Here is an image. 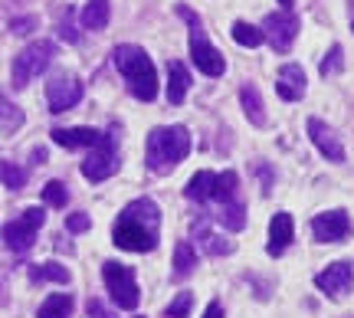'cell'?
<instances>
[{"label": "cell", "instance_id": "1", "mask_svg": "<svg viewBox=\"0 0 354 318\" xmlns=\"http://www.w3.org/2000/svg\"><path fill=\"white\" fill-rule=\"evenodd\" d=\"M161 236V210L151 197H138L118 214L112 227V240L128 253H151Z\"/></svg>", "mask_w": 354, "mask_h": 318}, {"label": "cell", "instance_id": "2", "mask_svg": "<svg viewBox=\"0 0 354 318\" xmlns=\"http://www.w3.org/2000/svg\"><path fill=\"white\" fill-rule=\"evenodd\" d=\"M190 154V131L184 125H158L145 144V165L151 174H171Z\"/></svg>", "mask_w": 354, "mask_h": 318}, {"label": "cell", "instance_id": "3", "mask_svg": "<svg viewBox=\"0 0 354 318\" xmlns=\"http://www.w3.org/2000/svg\"><path fill=\"white\" fill-rule=\"evenodd\" d=\"M112 63H115V69L125 76L128 92H131L135 99H141V102H154V99H158V69H154L151 56L141 50V46H135V43L115 46Z\"/></svg>", "mask_w": 354, "mask_h": 318}, {"label": "cell", "instance_id": "4", "mask_svg": "<svg viewBox=\"0 0 354 318\" xmlns=\"http://www.w3.org/2000/svg\"><path fill=\"white\" fill-rule=\"evenodd\" d=\"M177 17L190 26V59H194V66L201 69L203 76H223V73H227V59H223V53L207 39L201 17L190 10V7H184V3H177Z\"/></svg>", "mask_w": 354, "mask_h": 318}, {"label": "cell", "instance_id": "5", "mask_svg": "<svg viewBox=\"0 0 354 318\" xmlns=\"http://www.w3.org/2000/svg\"><path fill=\"white\" fill-rule=\"evenodd\" d=\"M53 56H56V43H50V39H37V43L24 46L17 53V59H13V89H26L30 79L46 73Z\"/></svg>", "mask_w": 354, "mask_h": 318}, {"label": "cell", "instance_id": "6", "mask_svg": "<svg viewBox=\"0 0 354 318\" xmlns=\"http://www.w3.org/2000/svg\"><path fill=\"white\" fill-rule=\"evenodd\" d=\"M102 279H105V289L112 295V302L118 308H125V312H135L141 302V292H138V279H135V269L122 266V263H115L109 259L105 266H102Z\"/></svg>", "mask_w": 354, "mask_h": 318}, {"label": "cell", "instance_id": "7", "mask_svg": "<svg viewBox=\"0 0 354 318\" xmlns=\"http://www.w3.org/2000/svg\"><path fill=\"white\" fill-rule=\"evenodd\" d=\"M115 171H118V141H115V131H109L82 161V174H86V180H105Z\"/></svg>", "mask_w": 354, "mask_h": 318}, {"label": "cell", "instance_id": "8", "mask_svg": "<svg viewBox=\"0 0 354 318\" xmlns=\"http://www.w3.org/2000/svg\"><path fill=\"white\" fill-rule=\"evenodd\" d=\"M299 30H302V20L292 10H276L263 20V39H269V46L276 53H289Z\"/></svg>", "mask_w": 354, "mask_h": 318}, {"label": "cell", "instance_id": "9", "mask_svg": "<svg viewBox=\"0 0 354 318\" xmlns=\"http://www.w3.org/2000/svg\"><path fill=\"white\" fill-rule=\"evenodd\" d=\"M312 236L318 243H342L351 236V216L348 210H325L312 216Z\"/></svg>", "mask_w": 354, "mask_h": 318}, {"label": "cell", "instance_id": "10", "mask_svg": "<svg viewBox=\"0 0 354 318\" xmlns=\"http://www.w3.org/2000/svg\"><path fill=\"white\" fill-rule=\"evenodd\" d=\"M315 286L331 299H344L354 286V266L351 263H331L315 276Z\"/></svg>", "mask_w": 354, "mask_h": 318}, {"label": "cell", "instance_id": "11", "mask_svg": "<svg viewBox=\"0 0 354 318\" xmlns=\"http://www.w3.org/2000/svg\"><path fill=\"white\" fill-rule=\"evenodd\" d=\"M82 99V82L76 76H56L46 86V102H50V112H66V109H73L79 105Z\"/></svg>", "mask_w": 354, "mask_h": 318}, {"label": "cell", "instance_id": "12", "mask_svg": "<svg viewBox=\"0 0 354 318\" xmlns=\"http://www.w3.org/2000/svg\"><path fill=\"white\" fill-rule=\"evenodd\" d=\"M308 138H312V144H315L328 161H335V165L344 161V144H342V138H338V131L328 128L322 118H308Z\"/></svg>", "mask_w": 354, "mask_h": 318}, {"label": "cell", "instance_id": "13", "mask_svg": "<svg viewBox=\"0 0 354 318\" xmlns=\"http://www.w3.org/2000/svg\"><path fill=\"white\" fill-rule=\"evenodd\" d=\"M305 69L299 63H286L279 69V79H276V92L279 99H286V102H299L305 95Z\"/></svg>", "mask_w": 354, "mask_h": 318}, {"label": "cell", "instance_id": "14", "mask_svg": "<svg viewBox=\"0 0 354 318\" xmlns=\"http://www.w3.org/2000/svg\"><path fill=\"white\" fill-rule=\"evenodd\" d=\"M292 236H295L292 214H276V216H272V223H269V246H266V253H269V256H282V253H286V246L292 243Z\"/></svg>", "mask_w": 354, "mask_h": 318}, {"label": "cell", "instance_id": "15", "mask_svg": "<svg viewBox=\"0 0 354 318\" xmlns=\"http://www.w3.org/2000/svg\"><path fill=\"white\" fill-rule=\"evenodd\" d=\"M102 131L95 128H53V141L63 148H95Z\"/></svg>", "mask_w": 354, "mask_h": 318}, {"label": "cell", "instance_id": "16", "mask_svg": "<svg viewBox=\"0 0 354 318\" xmlns=\"http://www.w3.org/2000/svg\"><path fill=\"white\" fill-rule=\"evenodd\" d=\"M187 89H190L187 66L180 63V59H171V63H167V102L180 105L184 99H187Z\"/></svg>", "mask_w": 354, "mask_h": 318}, {"label": "cell", "instance_id": "17", "mask_svg": "<svg viewBox=\"0 0 354 318\" xmlns=\"http://www.w3.org/2000/svg\"><path fill=\"white\" fill-rule=\"evenodd\" d=\"M3 243L10 246L13 253H26V250H33V243H37V230L24 223V220H10L7 227H3Z\"/></svg>", "mask_w": 354, "mask_h": 318}, {"label": "cell", "instance_id": "18", "mask_svg": "<svg viewBox=\"0 0 354 318\" xmlns=\"http://www.w3.org/2000/svg\"><path fill=\"white\" fill-rule=\"evenodd\" d=\"M240 105H243V112H246V118H250L256 128L266 125L263 99H259V89H256L253 82H243V86H240Z\"/></svg>", "mask_w": 354, "mask_h": 318}, {"label": "cell", "instance_id": "19", "mask_svg": "<svg viewBox=\"0 0 354 318\" xmlns=\"http://www.w3.org/2000/svg\"><path fill=\"white\" fill-rule=\"evenodd\" d=\"M109 17H112V3H109V0H86L79 20H82L86 30H105V26H109Z\"/></svg>", "mask_w": 354, "mask_h": 318}, {"label": "cell", "instance_id": "20", "mask_svg": "<svg viewBox=\"0 0 354 318\" xmlns=\"http://www.w3.org/2000/svg\"><path fill=\"white\" fill-rule=\"evenodd\" d=\"M214 184H216L214 171H201V174H194V178L187 180L184 197H187V200H197V204H203V200H214Z\"/></svg>", "mask_w": 354, "mask_h": 318}, {"label": "cell", "instance_id": "21", "mask_svg": "<svg viewBox=\"0 0 354 318\" xmlns=\"http://www.w3.org/2000/svg\"><path fill=\"white\" fill-rule=\"evenodd\" d=\"M194 233H197V240H203V250L210 256H227V253H233V243H227V240H220V236H214L210 230H207V223H194Z\"/></svg>", "mask_w": 354, "mask_h": 318}, {"label": "cell", "instance_id": "22", "mask_svg": "<svg viewBox=\"0 0 354 318\" xmlns=\"http://www.w3.org/2000/svg\"><path fill=\"white\" fill-rule=\"evenodd\" d=\"M194 269H197V253H194V246H190L187 240L177 243V250H174V276L177 279H184V276H190Z\"/></svg>", "mask_w": 354, "mask_h": 318}, {"label": "cell", "instance_id": "23", "mask_svg": "<svg viewBox=\"0 0 354 318\" xmlns=\"http://www.w3.org/2000/svg\"><path fill=\"white\" fill-rule=\"evenodd\" d=\"M39 318H69L73 315V295H50L37 312Z\"/></svg>", "mask_w": 354, "mask_h": 318}, {"label": "cell", "instance_id": "24", "mask_svg": "<svg viewBox=\"0 0 354 318\" xmlns=\"http://www.w3.org/2000/svg\"><path fill=\"white\" fill-rule=\"evenodd\" d=\"M220 223L227 230H233V233H240L243 227H246V207L240 204V200H230V204L220 207V216H216Z\"/></svg>", "mask_w": 354, "mask_h": 318}, {"label": "cell", "instance_id": "25", "mask_svg": "<svg viewBox=\"0 0 354 318\" xmlns=\"http://www.w3.org/2000/svg\"><path fill=\"white\" fill-rule=\"evenodd\" d=\"M30 279L33 282H59V286H66L73 276H69V269L59 266V263H43V266H33Z\"/></svg>", "mask_w": 354, "mask_h": 318}, {"label": "cell", "instance_id": "26", "mask_svg": "<svg viewBox=\"0 0 354 318\" xmlns=\"http://www.w3.org/2000/svg\"><path fill=\"white\" fill-rule=\"evenodd\" d=\"M236 187H240V178H236L233 171H223V174H216L214 200H220V204H230V200H236Z\"/></svg>", "mask_w": 354, "mask_h": 318}, {"label": "cell", "instance_id": "27", "mask_svg": "<svg viewBox=\"0 0 354 318\" xmlns=\"http://www.w3.org/2000/svg\"><path fill=\"white\" fill-rule=\"evenodd\" d=\"M230 33H233V39H236L240 46H250V50L263 46V30H259V26H253V24H246V20H236Z\"/></svg>", "mask_w": 354, "mask_h": 318}, {"label": "cell", "instance_id": "28", "mask_svg": "<svg viewBox=\"0 0 354 318\" xmlns=\"http://www.w3.org/2000/svg\"><path fill=\"white\" fill-rule=\"evenodd\" d=\"M20 125H24V112L0 92V128H3V131H17Z\"/></svg>", "mask_w": 354, "mask_h": 318}, {"label": "cell", "instance_id": "29", "mask_svg": "<svg viewBox=\"0 0 354 318\" xmlns=\"http://www.w3.org/2000/svg\"><path fill=\"white\" fill-rule=\"evenodd\" d=\"M0 184L3 187H10V191H20L26 184V171L24 167L10 165V161H0Z\"/></svg>", "mask_w": 354, "mask_h": 318}, {"label": "cell", "instance_id": "30", "mask_svg": "<svg viewBox=\"0 0 354 318\" xmlns=\"http://www.w3.org/2000/svg\"><path fill=\"white\" fill-rule=\"evenodd\" d=\"M190 308H194V295H190V292H177L174 302L165 308V318H187Z\"/></svg>", "mask_w": 354, "mask_h": 318}, {"label": "cell", "instance_id": "31", "mask_svg": "<svg viewBox=\"0 0 354 318\" xmlns=\"http://www.w3.org/2000/svg\"><path fill=\"white\" fill-rule=\"evenodd\" d=\"M43 200L50 207H66V200H69V191H66L63 180H50L46 187H43Z\"/></svg>", "mask_w": 354, "mask_h": 318}, {"label": "cell", "instance_id": "32", "mask_svg": "<svg viewBox=\"0 0 354 318\" xmlns=\"http://www.w3.org/2000/svg\"><path fill=\"white\" fill-rule=\"evenodd\" d=\"M342 56H344L342 43H335V46H331V50H328V56L322 59V69H318V73H322V76H325V79H328V76H335V73H342Z\"/></svg>", "mask_w": 354, "mask_h": 318}, {"label": "cell", "instance_id": "33", "mask_svg": "<svg viewBox=\"0 0 354 318\" xmlns=\"http://www.w3.org/2000/svg\"><path fill=\"white\" fill-rule=\"evenodd\" d=\"M88 227H92V220H88V214H82V210L66 220V230H69V233H86Z\"/></svg>", "mask_w": 354, "mask_h": 318}, {"label": "cell", "instance_id": "34", "mask_svg": "<svg viewBox=\"0 0 354 318\" xmlns=\"http://www.w3.org/2000/svg\"><path fill=\"white\" fill-rule=\"evenodd\" d=\"M20 220H24V223H30L33 230H39V227H43V220H46V214H43V207H26Z\"/></svg>", "mask_w": 354, "mask_h": 318}, {"label": "cell", "instance_id": "35", "mask_svg": "<svg viewBox=\"0 0 354 318\" xmlns=\"http://www.w3.org/2000/svg\"><path fill=\"white\" fill-rule=\"evenodd\" d=\"M59 37H63V39H69V43H76V39H79L76 26H73V10H66L63 24H59Z\"/></svg>", "mask_w": 354, "mask_h": 318}, {"label": "cell", "instance_id": "36", "mask_svg": "<svg viewBox=\"0 0 354 318\" xmlns=\"http://www.w3.org/2000/svg\"><path fill=\"white\" fill-rule=\"evenodd\" d=\"M33 26H37V20H33V17H26V20H13L10 33H26V30H33Z\"/></svg>", "mask_w": 354, "mask_h": 318}, {"label": "cell", "instance_id": "37", "mask_svg": "<svg viewBox=\"0 0 354 318\" xmlns=\"http://www.w3.org/2000/svg\"><path fill=\"white\" fill-rule=\"evenodd\" d=\"M203 318H223V306H220V302H210L207 312H203Z\"/></svg>", "mask_w": 354, "mask_h": 318}, {"label": "cell", "instance_id": "38", "mask_svg": "<svg viewBox=\"0 0 354 318\" xmlns=\"http://www.w3.org/2000/svg\"><path fill=\"white\" fill-rule=\"evenodd\" d=\"M88 315H92V318H112L109 312H105V308L99 306V302H88Z\"/></svg>", "mask_w": 354, "mask_h": 318}, {"label": "cell", "instance_id": "39", "mask_svg": "<svg viewBox=\"0 0 354 318\" xmlns=\"http://www.w3.org/2000/svg\"><path fill=\"white\" fill-rule=\"evenodd\" d=\"M279 3H282V7H292V0H279Z\"/></svg>", "mask_w": 354, "mask_h": 318}, {"label": "cell", "instance_id": "40", "mask_svg": "<svg viewBox=\"0 0 354 318\" xmlns=\"http://www.w3.org/2000/svg\"><path fill=\"white\" fill-rule=\"evenodd\" d=\"M135 318H145V315H135Z\"/></svg>", "mask_w": 354, "mask_h": 318}, {"label": "cell", "instance_id": "41", "mask_svg": "<svg viewBox=\"0 0 354 318\" xmlns=\"http://www.w3.org/2000/svg\"><path fill=\"white\" fill-rule=\"evenodd\" d=\"M351 26H354V20H351Z\"/></svg>", "mask_w": 354, "mask_h": 318}]
</instances>
